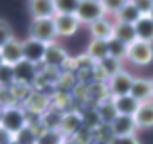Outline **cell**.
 <instances>
[{
    "label": "cell",
    "instance_id": "40",
    "mask_svg": "<svg viewBox=\"0 0 153 144\" xmlns=\"http://www.w3.org/2000/svg\"><path fill=\"white\" fill-rule=\"evenodd\" d=\"M2 110H4V105H2V103H0V114H2Z\"/></svg>",
    "mask_w": 153,
    "mask_h": 144
},
{
    "label": "cell",
    "instance_id": "42",
    "mask_svg": "<svg viewBox=\"0 0 153 144\" xmlns=\"http://www.w3.org/2000/svg\"><path fill=\"white\" fill-rule=\"evenodd\" d=\"M11 144H18V142H15V140H13V142H11Z\"/></svg>",
    "mask_w": 153,
    "mask_h": 144
},
{
    "label": "cell",
    "instance_id": "22",
    "mask_svg": "<svg viewBox=\"0 0 153 144\" xmlns=\"http://www.w3.org/2000/svg\"><path fill=\"white\" fill-rule=\"evenodd\" d=\"M133 27H135L137 40L146 42V43H153V20L149 16H140Z\"/></svg>",
    "mask_w": 153,
    "mask_h": 144
},
{
    "label": "cell",
    "instance_id": "7",
    "mask_svg": "<svg viewBox=\"0 0 153 144\" xmlns=\"http://www.w3.org/2000/svg\"><path fill=\"white\" fill-rule=\"evenodd\" d=\"M15 72V83H22V85H33L34 79L38 78V65L22 59L20 63H16L13 67Z\"/></svg>",
    "mask_w": 153,
    "mask_h": 144
},
{
    "label": "cell",
    "instance_id": "27",
    "mask_svg": "<svg viewBox=\"0 0 153 144\" xmlns=\"http://www.w3.org/2000/svg\"><path fill=\"white\" fill-rule=\"evenodd\" d=\"M36 144H65V135L59 130H43L38 135Z\"/></svg>",
    "mask_w": 153,
    "mask_h": 144
},
{
    "label": "cell",
    "instance_id": "32",
    "mask_svg": "<svg viewBox=\"0 0 153 144\" xmlns=\"http://www.w3.org/2000/svg\"><path fill=\"white\" fill-rule=\"evenodd\" d=\"M70 139H72V142H74V144H90V142L94 140V131H90L88 128H85V126H83L78 133L72 135Z\"/></svg>",
    "mask_w": 153,
    "mask_h": 144
},
{
    "label": "cell",
    "instance_id": "39",
    "mask_svg": "<svg viewBox=\"0 0 153 144\" xmlns=\"http://www.w3.org/2000/svg\"><path fill=\"white\" fill-rule=\"evenodd\" d=\"M148 16H149V18H151V20H153V9H151V11H149V15H148Z\"/></svg>",
    "mask_w": 153,
    "mask_h": 144
},
{
    "label": "cell",
    "instance_id": "33",
    "mask_svg": "<svg viewBox=\"0 0 153 144\" xmlns=\"http://www.w3.org/2000/svg\"><path fill=\"white\" fill-rule=\"evenodd\" d=\"M133 4H135V7L139 9V13L142 16H148L149 11L153 9V0H135Z\"/></svg>",
    "mask_w": 153,
    "mask_h": 144
},
{
    "label": "cell",
    "instance_id": "10",
    "mask_svg": "<svg viewBox=\"0 0 153 144\" xmlns=\"http://www.w3.org/2000/svg\"><path fill=\"white\" fill-rule=\"evenodd\" d=\"M29 13L33 16V20H40V18H54L56 16V6L54 0H33L27 4Z\"/></svg>",
    "mask_w": 153,
    "mask_h": 144
},
{
    "label": "cell",
    "instance_id": "3",
    "mask_svg": "<svg viewBox=\"0 0 153 144\" xmlns=\"http://www.w3.org/2000/svg\"><path fill=\"white\" fill-rule=\"evenodd\" d=\"M105 16H106V13L99 0H79L78 11H76V18L79 20V24L90 25Z\"/></svg>",
    "mask_w": 153,
    "mask_h": 144
},
{
    "label": "cell",
    "instance_id": "26",
    "mask_svg": "<svg viewBox=\"0 0 153 144\" xmlns=\"http://www.w3.org/2000/svg\"><path fill=\"white\" fill-rule=\"evenodd\" d=\"M79 114H81V119H83V126L88 128L90 131H96V130L103 124L101 119H99V114H97L96 106L87 108V110H83V112H79Z\"/></svg>",
    "mask_w": 153,
    "mask_h": 144
},
{
    "label": "cell",
    "instance_id": "41",
    "mask_svg": "<svg viewBox=\"0 0 153 144\" xmlns=\"http://www.w3.org/2000/svg\"><path fill=\"white\" fill-rule=\"evenodd\" d=\"M4 63V59H2V54H0V65H2Z\"/></svg>",
    "mask_w": 153,
    "mask_h": 144
},
{
    "label": "cell",
    "instance_id": "16",
    "mask_svg": "<svg viewBox=\"0 0 153 144\" xmlns=\"http://www.w3.org/2000/svg\"><path fill=\"white\" fill-rule=\"evenodd\" d=\"M25 108L29 112H33V114L42 115V114H45L51 108V99L47 96H43L42 92H38V90L36 92H31L27 96V99H25Z\"/></svg>",
    "mask_w": 153,
    "mask_h": 144
},
{
    "label": "cell",
    "instance_id": "29",
    "mask_svg": "<svg viewBox=\"0 0 153 144\" xmlns=\"http://www.w3.org/2000/svg\"><path fill=\"white\" fill-rule=\"evenodd\" d=\"M54 6H56V15H76L79 6V0H54Z\"/></svg>",
    "mask_w": 153,
    "mask_h": 144
},
{
    "label": "cell",
    "instance_id": "19",
    "mask_svg": "<svg viewBox=\"0 0 153 144\" xmlns=\"http://www.w3.org/2000/svg\"><path fill=\"white\" fill-rule=\"evenodd\" d=\"M96 110H97L99 119H101L103 124H112V122L117 119V115H119L117 110H115V106H114L112 97H105V99H101V101L97 103Z\"/></svg>",
    "mask_w": 153,
    "mask_h": 144
},
{
    "label": "cell",
    "instance_id": "37",
    "mask_svg": "<svg viewBox=\"0 0 153 144\" xmlns=\"http://www.w3.org/2000/svg\"><path fill=\"white\" fill-rule=\"evenodd\" d=\"M90 144H110V142H105V140H99V139H94Z\"/></svg>",
    "mask_w": 153,
    "mask_h": 144
},
{
    "label": "cell",
    "instance_id": "28",
    "mask_svg": "<svg viewBox=\"0 0 153 144\" xmlns=\"http://www.w3.org/2000/svg\"><path fill=\"white\" fill-rule=\"evenodd\" d=\"M126 54H128V45H124L123 42L112 38L108 40V56L115 58V59H126Z\"/></svg>",
    "mask_w": 153,
    "mask_h": 144
},
{
    "label": "cell",
    "instance_id": "15",
    "mask_svg": "<svg viewBox=\"0 0 153 144\" xmlns=\"http://www.w3.org/2000/svg\"><path fill=\"white\" fill-rule=\"evenodd\" d=\"M90 34H92V40H101V42H108L114 38V22H110L106 16L90 24Z\"/></svg>",
    "mask_w": 153,
    "mask_h": 144
},
{
    "label": "cell",
    "instance_id": "20",
    "mask_svg": "<svg viewBox=\"0 0 153 144\" xmlns=\"http://www.w3.org/2000/svg\"><path fill=\"white\" fill-rule=\"evenodd\" d=\"M137 128H153V101L142 103L133 115Z\"/></svg>",
    "mask_w": 153,
    "mask_h": 144
},
{
    "label": "cell",
    "instance_id": "36",
    "mask_svg": "<svg viewBox=\"0 0 153 144\" xmlns=\"http://www.w3.org/2000/svg\"><path fill=\"white\" fill-rule=\"evenodd\" d=\"M13 140H15V135L0 126V144H11Z\"/></svg>",
    "mask_w": 153,
    "mask_h": 144
},
{
    "label": "cell",
    "instance_id": "5",
    "mask_svg": "<svg viewBox=\"0 0 153 144\" xmlns=\"http://www.w3.org/2000/svg\"><path fill=\"white\" fill-rule=\"evenodd\" d=\"M106 83H108L110 97L128 96L130 88H131V83H133V76L130 74V72H126V70H121V72H117L115 76H112Z\"/></svg>",
    "mask_w": 153,
    "mask_h": 144
},
{
    "label": "cell",
    "instance_id": "14",
    "mask_svg": "<svg viewBox=\"0 0 153 144\" xmlns=\"http://www.w3.org/2000/svg\"><path fill=\"white\" fill-rule=\"evenodd\" d=\"M114 137H124V135H135L139 130L135 124V119L131 115H117V119L110 124Z\"/></svg>",
    "mask_w": 153,
    "mask_h": 144
},
{
    "label": "cell",
    "instance_id": "18",
    "mask_svg": "<svg viewBox=\"0 0 153 144\" xmlns=\"http://www.w3.org/2000/svg\"><path fill=\"white\" fill-rule=\"evenodd\" d=\"M112 101H114V106H115V110H117V114L119 115H135V112L139 110V106H140V103H137L130 94L128 96H119V97H112Z\"/></svg>",
    "mask_w": 153,
    "mask_h": 144
},
{
    "label": "cell",
    "instance_id": "25",
    "mask_svg": "<svg viewBox=\"0 0 153 144\" xmlns=\"http://www.w3.org/2000/svg\"><path fill=\"white\" fill-rule=\"evenodd\" d=\"M103 72H105V76L110 79L112 76H115L117 72H121L123 70V61L121 59H115V58H112V56H108V58H105L103 61H99V63H96Z\"/></svg>",
    "mask_w": 153,
    "mask_h": 144
},
{
    "label": "cell",
    "instance_id": "38",
    "mask_svg": "<svg viewBox=\"0 0 153 144\" xmlns=\"http://www.w3.org/2000/svg\"><path fill=\"white\" fill-rule=\"evenodd\" d=\"M149 83H151V97H153V78L149 79Z\"/></svg>",
    "mask_w": 153,
    "mask_h": 144
},
{
    "label": "cell",
    "instance_id": "8",
    "mask_svg": "<svg viewBox=\"0 0 153 144\" xmlns=\"http://www.w3.org/2000/svg\"><path fill=\"white\" fill-rule=\"evenodd\" d=\"M0 54H2V59H4L6 65L15 67L16 63H20L24 59V45H22V40H18V38L9 40L2 49H0Z\"/></svg>",
    "mask_w": 153,
    "mask_h": 144
},
{
    "label": "cell",
    "instance_id": "35",
    "mask_svg": "<svg viewBox=\"0 0 153 144\" xmlns=\"http://www.w3.org/2000/svg\"><path fill=\"white\" fill-rule=\"evenodd\" d=\"M110 144H140L137 135H124V137H114Z\"/></svg>",
    "mask_w": 153,
    "mask_h": 144
},
{
    "label": "cell",
    "instance_id": "13",
    "mask_svg": "<svg viewBox=\"0 0 153 144\" xmlns=\"http://www.w3.org/2000/svg\"><path fill=\"white\" fill-rule=\"evenodd\" d=\"M130 96L140 105L153 101L149 79H146V78H133V83H131V88H130Z\"/></svg>",
    "mask_w": 153,
    "mask_h": 144
},
{
    "label": "cell",
    "instance_id": "1",
    "mask_svg": "<svg viewBox=\"0 0 153 144\" xmlns=\"http://www.w3.org/2000/svg\"><path fill=\"white\" fill-rule=\"evenodd\" d=\"M0 126L7 130L9 133L16 135L22 128L27 126V112L18 105L4 106L2 114H0Z\"/></svg>",
    "mask_w": 153,
    "mask_h": 144
},
{
    "label": "cell",
    "instance_id": "31",
    "mask_svg": "<svg viewBox=\"0 0 153 144\" xmlns=\"http://www.w3.org/2000/svg\"><path fill=\"white\" fill-rule=\"evenodd\" d=\"M15 34H13V27L7 20H2L0 18V49H2L9 40H13Z\"/></svg>",
    "mask_w": 153,
    "mask_h": 144
},
{
    "label": "cell",
    "instance_id": "6",
    "mask_svg": "<svg viewBox=\"0 0 153 144\" xmlns=\"http://www.w3.org/2000/svg\"><path fill=\"white\" fill-rule=\"evenodd\" d=\"M83 128V119H81V114L76 112V110H67L61 114V121H59V131L65 135V137H72L76 135L79 130Z\"/></svg>",
    "mask_w": 153,
    "mask_h": 144
},
{
    "label": "cell",
    "instance_id": "34",
    "mask_svg": "<svg viewBox=\"0 0 153 144\" xmlns=\"http://www.w3.org/2000/svg\"><path fill=\"white\" fill-rule=\"evenodd\" d=\"M101 4H103L106 15H117L124 2H123V0H117V2H110V0H106V2H101Z\"/></svg>",
    "mask_w": 153,
    "mask_h": 144
},
{
    "label": "cell",
    "instance_id": "9",
    "mask_svg": "<svg viewBox=\"0 0 153 144\" xmlns=\"http://www.w3.org/2000/svg\"><path fill=\"white\" fill-rule=\"evenodd\" d=\"M22 45H24V59L38 65V63H43V56H45V50H47V45L38 42V40H33V38H25L22 40Z\"/></svg>",
    "mask_w": 153,
    "mask_h": 144
},
{
    "label": "cell",
    "instance_id": "24",
    "mask_svg": "<svg viewBox=\"0 0 153 144\" xmlns=\"http://www.w3.org/2000/svg\"><path fill=\"white\" fill-rule=\"evenodd\" d=\"M140 16H142V15L139 13V9L135 7L133 2H124L123 7L119 9V13L115 15V20H117V22H126V24L135 25V24L139 22Z\"/></svg>",
    "mask_w": 153,
    "mask_h": 144
},
{
    "label": "cell",
    "instance_id": "12",
    "mask_svg": "<svg viewBox=\"0 0 153 144\" xmlns=\"http://www.w3.org/2000/svg\"><path fill=\"white\" fill-rule=\"evenodd\" d=\"M54 24H56L58 36H72L78 33V29L81 25L79 20L76 18V15H56Z\"/></svg>",
    "mask_w": 153,
    "mask_h": 144
},
{
    "label": "cell",
    "instance_id": "23",
    "mask_svg": "<svg viewBox=\"0 0 153 144\" xmlns=\"http://www.w3.org/2000/svg\"><path fill=\"white\" fill-rule=\"evenodd\" d=\"M38 126H40V121H38V122H31V124H27L25 128H22V130L15 135V142H18V144H36V139H38V135L42 133V131L38 130Z\"/></svg>",
    "mask_w": 153,
    "mask_h": 144
},
{
    "label": "cell",
    "instance_id": "17",
    "mask_svg": "<svg viewBox=\"0 0 153 144\" xmlns=\"http://www.w3.org/2000/svg\"><path fill=\"white\" fill-rule=\"evenodd\" d=\"M114 38L123 42L124 45H130L137 40V34H135V27L131 24H126V22H114Z\"/></svg>",
    "mask_w": 153,
    "mask_h": 144
},
{
    "label": "cell",
    "instance_id": "11",
    "mask_svg": "<svg viewBox=\"0 0 153 144\" xmlns=\"http://www.w3.org/2000/svg\"><path fill=\"white\" fill-rule=\"evenodd\" d=\"M68 61V54L65 52L63 47L56 45V43H51L47 45V50H45V56H43V63L51 68H61L65 67Z\"/></svg>",
    "mask_w": 153,
    "mask_h": 144
},
{
    "label": "cell",
    "instance_id": "30",
    "mask_svg": "<svg viewBox=\"0 0 153 144\" xmlns=\"http://www.w3.org/2000/svg\"><path fill=\"white\" fill-rule=\"evenodd\" d=\"M15 83V72L11 65H0V88H9Z\"/></svg>",
    "mask_w": 153,
    "mask_h": 144
},
{
    "label": "cell",
    "instance_id": "21",
    "mask_svg": "<svg viewBox=\"0 0 153 144\" xmlns=\"http://www.w3.org/2000/svg\"><path fill=\"white\" fill-rule=\"evenodd\" d=\"M94 63L103 61L105 58H108V42H101V40H90V43L87 45V52H85Z\"/></svg>",
    "mask_w": 153,
    "mask_h": 144
},
{
    "label": "cell",
    "instance_id": "4",
    "mask_svg": "<svg viewBox=\"0 0 153 144\" xmlns=\"http://www.w3.org/2000/svg\"><path fill=\"white\" fill-rule=\"evenodd\" d=\"M126 59H130L137 67H146L153 61V43H146L140 40H135L128 45Z\"/></svg>",
    "mask_w": 153,
    "mask_h": 144
},
{
    "label": "cell",
    "instance_id": "2",
    "mask_svg": "<svg viewBox=\"0 0 153 144\" xmlns=\"http://www.w3.org/2000/svg\"><path fill=\"white\" fill-rule=\"evenodd\" d=\"M29 38L38 40L45 45L56 43L58 33H56V24L54 18H40V20H33L29 25Z\"/></svg>",
    "mask_w": 153,
    "mask_h": 144
}]
</instances>
